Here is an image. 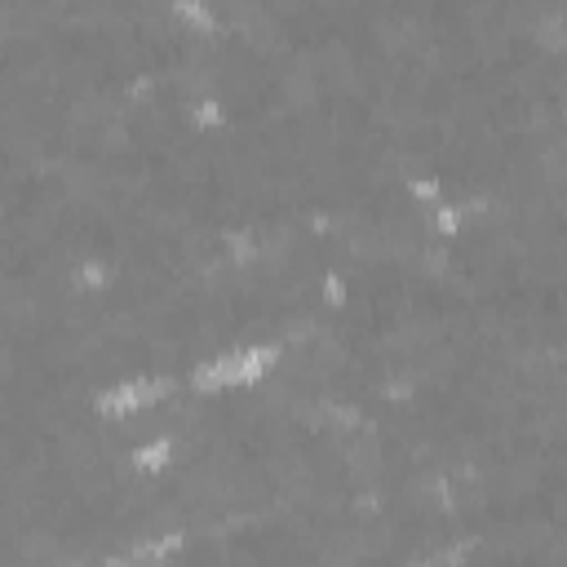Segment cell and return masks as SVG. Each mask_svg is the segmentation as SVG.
<instances>
[{"instance_id":"8","label":"cell","mask_w":567,"mask_h":567,"mask_svg":"<svg viewBox=\"0 0 567 567\" xmlns=\"http://www.w3.org/2000/svg\"><path fill=\"white\" fill-rule=\"evenodd\" d=\"M226 120H230V106L217 93H199L186 102V124L195 133H217V128H226Z\"/></svg>"},{"instance_id":"9","label":"cell","mask_w":567,"mask_h":567,"mask_svg":"<svg viewBox=\"0 0 567 567\" xmlns=\"http://www.w3.org/2000/svg\"><path fill=\"white\" fill-rule=\"evenodd\" d=\"M425 226H430V235L443 239V244L461 239V230H465V213H461L456 195H447V199H439L434 208H425Z\"/></svg>"},{"instance_id":"10","label":"cell","mask_w":567,"mask_h":567,"mask_svg":"<svg viewBox=\"0 0 567 567\" xmlns=\"http://www.w3.org/2000/svg\"><path fill=\"white\" fill-rule=\"evenodd\" d=\"M452 190H447V182L439 177V173H408L403 177V199L412 204V208H434L439 199H447Z\"/></svg>"},{"instance_id":"6","label":"cell","mask_w":567,"mask_h":567,"mask_svg":"<svg viewBox=\"0 0 567 567\" xmlns=\"http://www.w3.org/2000/svg\"><path fill=\"white\" fill-rule=\"evenodd\" d=\"M168 13L195 35H217L221 31V13H217L213 0H168Z\"/></svg>"},{"instance_id":"7","label":"cell","mask_w":567,"mask_h":567,"mask_svg":"<svg viewBox=\"0 0 567 567\" xmlns=\"http://www.w3.org/2000/svg\"><path fill=\"white\" fill-rule=\"evenodd\" d=\"M315 297H319V306H323L328 315H346V310L354 306V284H350L346 270L328 266V270L319 275V284H315Z\"/></svg>"},{"instance_id":"1","label":"cell","mask_w":567,"mask_h":567,"mask_svg":"<svg viewBox=\"0 0 567 567\" xmlns=\"http://www.w3.org/2000/svg\"><path fill=\"white\" fill-rule=\"evenodd\" d=\"M279 363H284V346H275V341L230 346V350H217V354L199 359L186 372V390L199 394V399H217V394H230V390H257L279 372Z\"/></svg>"},{"instance_id":"3","label":"cell","mask_w":567,"mask_h":567,"mask_svg":"<svg viewBox=\"0 0 567 567\" xmlns=\"http://www.w3.org/2000/svg\"><path fill=\"white\" fill-rule=\"evenodd\" d=\"M173 461H177V434L173 430H155L128 447V465L137 474H164V470H173Z\"/></svg>"},{"instance_id":"4","label":"cell","mask_w":567,"mask_h":567,"mask_svg":"<svg viewBox=\"0 0 567 567\" xmlns=\"http://www.w3.org/2000/svg\"><path fill=\"white\" fill-rule=\"evenodd\" d=\"M71 288L80 292V297H106L111 288H115V279H120V266L111 261V257H102V252H89V257H80L75 266H71Z\"/></svg>"},{"instance_id":"2","label":"cell","mask_w":567,"mask_h":567,"mask_svg":"<svg viewBox=\"0 0 567 567\" xmlns=\"http://www.w3.org/2000/svg\"><path fill=\"white\" fill-rule=\"evenodd\" d=\"M186 549H190V532L164 527V532H151V536L133 540L124 554H128L133 567H168V563H177Z\"/></svg>"},{"instance_id":"11","label":"cell","mask_w":567,"mask_h":567,"mask_svg":"<svg viewBox=\"0 0 567 567\" xmlns=\"http://www.w3.org/2000/svg\"><path fill=\"white\" fill-rule=\"evenodd\" d=\"M403 567H434V549H430V554H412Z\"/></svg>"},{"instance_id":"5","label":"cell","mask_w":567,"mask_h":567,"mask_svg":"<svg viewBox=\"0 0 567 567\" xmlns=\"http://www.w3.org/2000/svg\"><path fill=\"white\" fill-rule=\"evenodd\" d=\"M217 248H221V257H226L235 270H248V266L261 261L266 239H261L252 226H226V230L217 235Z\"/></svg>"}]
</instances>
